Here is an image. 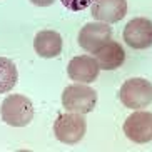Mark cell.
<instances>
[{"label": "cell", "mask_w": 152, "mask_h": 152, "mask_svg": "<svg viewBox=\"0 0 152 152\" xmlns=\"http://www.w3.org/2000/svg\"><path fill=\"white\" fill-rule=\"evenodd\" d=\"M0 115L5 124L12 127H25L34 119L32 100L20 94L9 95L4 99V102L0 105Z\"/></svg>", "instance_id": "6da1fadb"}, {"label": "cell", "mask_w": 152, "mask_h": 152, "mask_svg": "<svg viewBox=\"0 0 152 152\" xmlns=\"http://www.w3.org/2000/svg\"><path fill=\"white\" fill-rule=\"evenodd\" d=\"M97 104V92L84 84H72L64 89L62 105L69 112L89 114Z\"/></svg>", "instance_id": "7a4b0ae2"}, {"label": "cell", "mask_w": 152, "mask_h": 152, "mask_svg": "<svg viewBox=\"0 0 152 152\" xmlns=\"http://www.w3.org/2000/svg\"><path fill=\"white\" fill-rule=\"evenodd\" d=\"M119 97L125 107L144 109L152 102V84L140 77L129 79L122 84Z\"/></svg>", "instance_id": "3957f363"}, {"label": "cell", "mask_w": 152, "mask_h": 152, "mask_svg": "<svg viewBox=\"0 0 152 152\" xmlns=\"http://www.w3.org/2000/svg\"><path fill=\"white\" fill-rule=\"evenodd\" d=\"M85 130H87V122L82 117V114H77V112L58 115L54 124V134L57 140L69 145L80 142L85 135Z\"/></svg>", "instance_id": "277c9868"}, {"label": "cell", "mask_w": 152, "mask_h": 152, "mask_svg": "<svg viewBox=\"0 0 152 152\" xmlns=\"http://www.w3.org/2000/svg\"><path fill=\"white\" fill-rule=\"evenodd\" d=\"M124 134L135 144L152 140V112L139 110L129 115L124 122Z\"/></svg>", "instance_id": "5b68a950"}, {"label": "cell", "mask_w": 152, "mask_h": 152, "mask_svg": "<svg viewBox=\"0 0 152 152\" xmlns=\"http://www.w3.org/2000/svg\"><path fill=\"white\" fill-rule=\"evenodd\" d=\"M124 40L132 49H149L152 45V20L145 17L132 18L124 28Z\"/></svg>", "instance_id": "8992f818"}, {"label": "cell", "mask_w": 152, "mask_h": 152, "mask_svg": "<svg viewBox=\"0 0 152 152\" xmlns=\"http://www.w3.org/2000/svg\"><path fill=\"white\" fill-rule=\"evenodd\" d=\"M110 35H112V28L109 27V23L94 22V23H87L80 28L77 40H79V45L84 50L94 54L102 44L110 40Z\"/></svg>", "instance_id": "52a82bcc"}, {"label": "cell", "mask_w": 152, "mask_h": 152, "mask_svg": "<svg viewBox=\"0 0 152 152\" xmlns=\"http://www.w3.org/2000/svg\"><path fill=\"white\" fill-rule=\"evenodd\" d=\"M90 14L104 23H115L127 14V0H94Z\"/></svg>", "instance_id": "ba28073f"}, {"label": "cell", "mask_w": 152, "mask_h": 152, "mask_svg": "<svg viewBox=\"0 0 152 152\" xmlns=\"http://www.w3.org/2000/svg\"><path fill=\"white\" fill-rule=\"evenodd\" d=\"M99 67L97 60L90 55H79L74 57L67 65V74L72 80L82 82V84H90L99 77Z\"/></svg>", "instance_id": "9c48e42d"}, {"label": "cell", "mask_w": 152, "mask_h": 152, "mask_svg": "<svg viewBox=\"0 0 152 152\" xmlns=\"http://www.w3.org/2000/svg\"><path fill=\"white\" fill-rule=\"evenodd\" d=\"M95 60H97L99 67L102 70H115L124 64L125 60V52L122 45L115 40H107L102 44L97 50L94 52Z\"/></svg>", "instance_id": "30bf717a"}, {"label": "cell", "mask_w": 152, "mask_h": 152, "mask_svg": "<svg viewBox=\"0 0 152 152\" xmlns=\"http://www.w3.org/2000/svg\"><path fill=\"white\" fill-rule=\"evenodd\" d=\"M64 40L60 34L55 30H42L39 32L34 39V49L37 55L44 58H55L62 54Z\"/></svg>", "instance_id": "8fae6325"}, {"label": "cell", "mask_w": 152, "mask_h": 152, "mask_svg": "<svg viewBox=\"0 0 152 152\" xmlns=\"http://www.w3.org/2000/svg\"><path fill=\"white\" fill-rule=\"evenodd\" d=\"M18 72L15 64L7 57H0V94H7L17 85Z\"/></svg>", "instance_id": "7c38bea8"}, {"label": "cell", "mask_w": 152, "mask_h": 152, "mask_svg": "<svg viewBox=\"0 0 152 152\" xmlns=\"http://www.w3.org/2000/svg\"><path fill=\"white\" fill-rule=\"evenodd\" d=\"M62 5L67 10H72V12H80V10L89 9L90 5L94 4V0H60Z\"/></svg>", "instance_id": "4fadbf2b"}, {"label": "cell", "mask_w": 152, "mask_h": 152, "mask_svg": "<svg viewBox=\"0 0 152 152\" xmlns=\"http://www.w3.org/2000/svg\"><path fill=\"white\" fill-rule=\"evenodd\" d=\"M34 5H39V7H49L55 2V0H30Z\"/></svg>", "instance_id": "5bb4252c"}]
</instances>
